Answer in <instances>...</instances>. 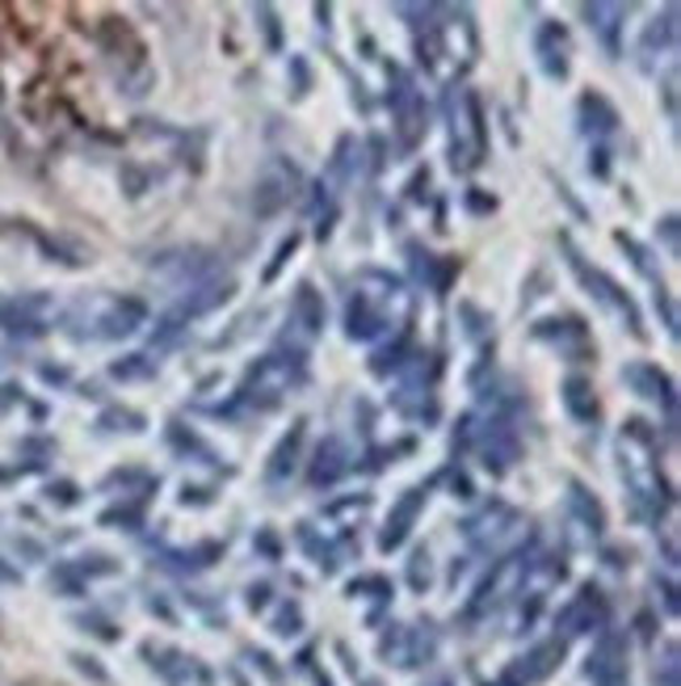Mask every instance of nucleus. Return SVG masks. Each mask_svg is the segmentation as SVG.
Masks as SVG:
<instances>
[{"mask_svg":"<svg viewBox=\"0 0 681 686\" xmlns=\"http://www.w3.org/2000/svg\"><path fill=\"white\" fill-rule=\"evenodd\" d=\"M568 510H573V519L589 531V535H601L606 531V510H601V501L580 480H568Z\"/></svg>","mask_w":681,"mask_h":686,"instance_id":"5701e85b","label":"nucleus"},{"mask_svg":"<svg viewBox=\"0 0 681 686\" xmlns=\"http://www.w3.org/2000/svg\"><path fill=\"white\" fill-rule=\"evenodd\" d=\"M614 241H619V248L627 253V257H631V266H635L639 275H644V278H653V282H660V278H656V253H653V248H648V245H639V241H635V236H627V232H619Z\"/></svg>","mask_w":681,"mask_h":686,"instance_id":"cd10ccee","label":"nucleus"},{"mask_svg":"<svg viewBox=\"0 0 681 686\" xmlns=\"http://www.w3.org/2000/svg\"><path fill=\"white\" fill-rule=\"evenodd\" d=\"M455 497H471V480L467 476H455Z\"/></svg>","mask_w":681,"mask_h":686,"instance_id":"8fccbe9b","label":"nucleus"},{"mask_svg":"<svg viewBox=\"0 0 681 686\" xmlns=\"http://www.w3.org/2000/svg\"><path fill=\"white\" fill-rule=\"evenodd\" d=\"M446 118H450V168L455 173L480 168L489 156V118L480 93L455 84L446 97Z\"/></svg>","mask_w":681,"mask_h":686,"instance_id":"f03ea898","label":"nucleus"},{"mask_svg":"<svg viewBox=\"0 0 681 686\" xmlns=\"http://www.w3.org/2000/svg\"><path fill=\"white\" fill-rule=\"evenodd\" d=\"M387 111H391V127H396V139H400V148L404 152H412L421 139H425V131H430V114H425V97L416 93V84L409 81V72L404 68H387Z\"/></svg>","mask_w":681,"mask_h":686,"instance_id":"20e7f679","label":"nucleus"},{"mask_svg":"<svg viewBox=\"0 0 681 686\" xmlns=\"http://www.w3.org/2000/svg\"><path fill=\"white\" fill-rule=\"evenodd\" d=\"M430 186H434L430 168H416V173L409 177V198L412 202H425V198H430Z\"/></svg>","mask_w":681,"mask_h":686,"instance_id":"58836bf2","label":"nucleus"},{"mask_svg":"<svg viewBox=\"0 0 681 686\" xmlns=\"http://www.w3.org/2000/svg\"><path fill=\"white\" fill-rule=\"evenodd\" d=\"M560 253H564V261H568V270H573V278L585 287V295H594V303H601L610 316H619V325L635 337V341H648V329H644V312H639V303L631 300V291L619 282L614 275H606L601 266H594L580 248H576V241L568 236V232H560Z\"/></svg>","mask_w":681,"mask_h":686,"instance_id":"f257e3e1","label":"nucleus"},{"mask_svg":"<svg viewBox=\"0 0 681 686\" xmlns=\"http://www.w3.org/2000/svg\"><path fill=\"white\" fill-rule=\"evenodd\" d=\"M463 316L471 321V325H467V333H471V337H480V333H484V325H489V316H484L475 303H463Z\"/></svg>","mask_w":681,"mask_h":686,"instance_id":"c03bdc74","label":"nucleus"},{"mask_svg":"<svg viewBox=\"0 0 681 686\" xmlns=\"http://www.w3.org/2000/svg\"><path fill=\"white\" fill-rule=\"evenodd\" d=\"M43 380L47 384H68V371L63 367H43Z\"/></svg>","mask_w":681,"mask_h":686,"instance_id":"09e8293b","label":"nucleus"},{"mask_svg":"<svg viewBox=\"0 0 681 686\" xmlns=\"http://www.w3.org/2000/svg\"><path fill=\"white\" fill-rule=\"evenodd\" d=\"M576 127H580V136H610V131H619V111H614V102L598 93V89H585L580 97H576Z\"/></svg>","mask_w":681,"mask_h":686,"instance_id":"f3484780","label":"nucleus"},{"mask_svg":"<svg viewBox=\"0 0 681 686\" xmlns=\"http://www.w3.org/2000/svg\"><path fill=\"white\" fill-rule=\"evenodd\" d=\"M291 321L303 329V337H320L328 325V303L325 291L316 282H300L295 295H291Z\"/></svg>","mask_w":681,"mask_h":686,"instance_id":"a211bd4d","label":"nucleus"},{"mask_svg":"<svg viewBox=\"0 0 681 686\" xmlns=\"http://www.w3.org/2000/svg\"><path fill=\"white\" fill-rule=\"evenodd\" d=\"M530 341L555 350V354L568 358V362L598 358V341H594V333H589V325L580 316H543V321L530 325Z\"/></svg>","mask_w":681,"mask_h":686,"instance_id":"423d86ee","label":"nucleus"},{"mask_svg":"<svg viewBox=\"0 0 681 686\" xmlns=\"http://www.w3.org/2000/svg\"><path fill=\"white\" fill-rule=\"evenodd\" d=\"M623 485H627L631 493V510H635V519H660L669 505H673V489L665 485V476H660V467L653 460H635L631 451H623Z\"/></svg>","mask_w":681,"mask_h":686,"instance_id":"39448f33","label":"nucleus"},{"mask_svg":"<svg viewBox=\"0 0 681 686\" xmlns=\"http://www.w3.org/2000/svg\"><path fill=\"white\" fill-rule=\"evenodd\" d=\"M463 211H471V216H492V211H496V198L484 194L480 186H471V190L463 194Z\"/></svg>","mask_w":681,"mask_h":686,"instance_id":"f704fd0d","label":"nucleus"},{"mask_svg":"<svg viewBox=\"0 0 681 686\" xmlns=\"http://www.w3.org/2000/svg\"><path fill=\"white\" fill-rule=\"evenodd\" d=\"M253 18H257V30H261V38H266V51L278 56V51H282V22H278V9H273V4H257Z\"/></svg>","mask_w":681,"mask_h":686,"instance_id":"c85d7f7f","label":"nucleus"},{"mask_svg":"<svg viewBox=\"0 0 681 686\" xmlns=\"http://www.w3.org/2000/svg\"><path fill=\"white\" fill-rule=\"evenodd\" d=\"M0 581H17V573H13L9 565H0Z\"/></svg>","mask_w":681,"mask_h":686,"instance_id":"3c124183","label":"nucleus"},{"mask_svg":"<svg viewBox=\"0 0 681 686\" xmlns=\"http://www.w3.org/2000/svg\"><path fill=\"white\" fill-rule=\"evenodd\" d=\"M0 329L22 333V337H38V333H47V325L38 316H26V312H0Z\"/></svg>","mask_w":681,"mask_h":686,"instance_id":"473e14b6","label":"nucleus"},{"mask_svg":"<svg viewBox=\"0 0 681 686\" xmlns=\"http://www.w3.org/2000/svg\"><path fill=\"white\" fill-rule=\"evenodd\" d=\"M303 442H307V417L291 421V430L278 439V446L270 451V464H266V485L270 489H286L291 476L300 472L303 464Z\"/></svg>","mask_w":681,"mask_h":686,"instance_id":"ddd939ff","label":"nucleus"},{"mask_svg":"<svg viewBox=\"0 0 681 686\" xmlns=\"http://www.w3.org/2000/svg\"><path fill=\"white\" fill-rule=\"evenodd\" d=\"M295 253H300V232H291V236H282V241H278V248H273V261L261 270V278H266V282H278L282 266H286Z\"/></svg>","mask_w":681,"mask_h":686,"instance_id":"7c9ffc66","label":"nucleus"},{"mask_svg":"<svg viewBox=\"0 0 681 686\" xmlns=\"http://www.w3.org/2000/svg\"><path fill=\"white\" fill-rule=\"evenodd\" d=\"M278 636H295V631H300V606H291V611H282V615H278Z\"/></svg>","mask_w":681,"mask_h":686,"instance_id":"37998d69","label":"nucleus"},{"mask_svg":"<svg viewBox=\"0 0 681 686\" xmlns=\"http://www.w3.org/2000/svg\"><path fill=\"white\" fill-rule=\"evenodd\" d=\"M623 384H627L639 400H648V405H656V409H665V417H669V434H673V426H678V384H673V375L660 371L656 362H627V367H623Z\"/></svg>","mask_w":681,"mask_h":686,"instance_id":"0eeeda50","label":"nucleus"},{"mask_svg":"<svg viewBox=\"0 0 681 686\" xmlns=\"http://www.w3.org/2000/svg\"><path fill=\"white\" fill-rule=\"evenodd\" d=\"M560 405L568 412V421L580 426V430H598L601 421V400H598V387L589 375H568L560 384Z\"/></svg>","mask_w":681,"mask_h":686,"instance_id":"4468645a","label":"nucleus"},{"mask_svg":"<svg viewBox=\"0 0 681 686\" xmlns=\"http://www.w3.org/2000/svg\"><path fill=\"white\" fill-rule=\"evenodd\" d=\"M409 577H412V585H416V590H425V585H430V551H412Z\"/></svg>","mask_w":681,"mask_h":686,"instance_id":"4c0bfd02","label":"nucleus"},{"mask_svg":"<svg viewBox=\"0 0 681 686\" xmlns=\"http://www.w3.org/2000/svg\"><path fill=\"white\" fill-rule=\"evenodd\" d=\"M653 303H656V316L665 321V333H669V337H678V303H673V295H669V287H665V282H656L653 287Z\"/></svg>","mask_w":681,"mask_h":686,"instance_id":"2f4dec72","label":"nucleus"},{"mask_svg":"<svg viewBox=\"0 0 681 686\" xmlns=\"http://www.w3.org/2000/svg\"><path fill=\"white\" fill-rule=\"evenodd\" d=\"M303 186V173L295 161H286V156H270L266 165L257 168V177H253V190H248V211L257 216V220H273L278 211H286L291 207V198L300 194Z\"/></svg>","mask_w":681,"mask_h":686,"instance_id":"7ed1b4c3","label":"nucleus"},{"mask_svg":"<svg viewBox=\"0 0 681 686\" xmlns=\"http://www.w3.org/2000/svg\"><path fill=\"white\" fill-rule=\"evenodd\" d=\"M77 661V665H81L84 674H93V678H97V683H106V670H97V665H93V658H72Z\"/></svg>","mask_w":681,"mask_h":686,"instance_id":"de8ad7c7","label":"nucleus"},{"mask_svg":"<svg viewBox=\"0 0 681 686\" xmlns=\"http://www.w3.org/2000/svg\"><path fill=\"white\" fill-rule=\"evenodd\" d=\"M148 321V303L131 300V295H106V300L93 307V329L89 337H106V341H118V337H131Z\"/></svg>","mask_w":681,"mask_h":686,"instance_id":"1a4fd4ad","label":"nucleus"},{"mask_svg":"<svg viewBox=\"0 0 681 686\" xmlns=\"http://www.w3.org/2000/svg\"><path fill=\"white\" fill-rule=\"evenodd\" d=\"M266 603H270V585H253V590H248V606L257 611V606H266Z\"/></svg>","mask_w":681,"mask_h":686,"instance_id":"49530a36","label":"nucleus"},{"mask_svg":"<svg viewBox=\"0 0 681 686\" xmlns=\"http://www.w3.org/2000/svg\"><path fill=\"white\" fill-rule=\"evenodd\" d=\"M177 501H181V505H186V510H202V505H211V501H215V493H211V489H207V485H181V497H177Z\"/></svg>","mask_w":681,"mask_h":686,"instance_id":"c9c22d12","label":"nucleus"},{"mask_svg":"<svg viewBox=\"0 0 681 686\" xmlns=\"http://www.w3.org/2000/svg\"><path fill=\"white\" fill-rule=\"evenodd\" d=\"M291 68H295V102H300V97L312 93V68H307V59L303 56L291 59Z\"/></svg>","mask_w":681,"mask_h":686,"instance_id":"ea45409f","label":"nucleus"},{"mask_svg":"<svg viewBox=\"0 0 681 686\" xmlns=\"http://www.w3.org/2000/svg\"><path fill=\"white\" fill-rule=\"evenodd\" d=\"M678 47V4H665V13H656L644 26L639 38V56H656V51H673Z\"/></svg>","mask_w":681,"mask_h":686,"instance_id":"4be33fe9","label":"nucleus"},{"mask_svg":"<svg viewBox=\"0 0 681 686\" xmlns=\"http://www.w3.org/2000/svg\"><path fill=\"white\" fill-rule=\"evenodd\" d=\"M47 501L59 505V510H72V505L81 501V489H77L72 480H55V485H47Z\"/></svg>","mask_w":681,"mask_h":686,"instance_id":"72a5a7b5","label":"nucleus"},{"mask_svg":"<svg viewBox=\"0 0 681 686\" xmlns=\"http://www.w3.org/2000/svg\"><path fill=\"white\" fill-rule=\"evenodd\" d=\"M660 241H665V248H669V257H678V216H665V223H660Z\"/></svg>","mask_w":681,"mask_h":686,"instance_id":"79ce46f5","label":"nucleus"},{"mask_svg":"<svg viewBox=\"0 0 681 686\" xmlns=\"http://www.w3.org/2000/svg\"><path fill=\"white\" fill-rule=\"evenodd\" d=\"M102 493H118L122 489V497H143L156 493L161 489V476H152L148 467H114L109 476H102V485H97Z\"/></svg>","mask_w":681,"mask_h":686,"instance_id":"412c9836","label":"nucleus"},{"mask_svg":"<svg viewBox=\"0 0 681 686\" xmlns=\"http://www.w3.org/2000/svg\"><path fill=\"white\" fill-rule=\"evenodd\" d=\"M109 375L131 384V380H156V358L148 354H122L118 362H109Z\"/></svg>","mask_w":681,"mask_h":686,"instance_id":"a878e982","label":"nucleus"},{"mask_svg":"<svg viewBox=\"0 0 681 686\" xmlns=\"http://www.w3.org/2000/svg\"><path fill=\"white\" fill-rule=\"evenodd\" d=\"M350 472H354L350 446L337 439V434H328V439L316 446V455L307 460V485H312V489H332V485H341Z\"/></svg>","mask_w":681,"mask_h":686,"instance_id":"f8f14e48","label":"nucleus"},{"mask_svg":"<svg viewBox=\"0 0 681 686\" xmlns=\"http://www.w3.org/2000/svg\"><path fill=\"white\" fill-rule=\"evenodd\" d=\"M437 480H442V476H434L430 485H412V489H404V497L391 505V514H387V522H383V531H379V548L383 551L400 548V544L409 539L412 522L421 519V510H425V501H430Z\"/></svg>","mask_w":681,"mask_h":686,"instance_id":"9b49d317","label":"nucleus"},{"mask_svg":"<svg viewBox=\"0 0 681 686\" xmlns=\"http://www.w3.org/2000/svg\"><path fill=\"white\" fill-rule=\"evenodd\" d=\"M387 312H383L371 291H354L350 303H345V337L350 341H375L383 329H387Z\"/></svg>","mask_w":681,"mask_h":686,"instance_id":"dca6fc26","label":"nucleus"},{"mask_svg":"<svg viewBox=\"0 0 681 686\" xmlns=\"http://www.w3.org/2000/svg\"><path fill=\"white\" fill-rule=\"evenodd\" d=\"M102 526H114V531H139L143 526V501H122V505H109L102 510Z\"/></svg>","mask_w":681,"mask_h":686,"instance_id":"bb28decb","label":"nucleus"},{"mask_svg":"<svg viewBox=\"0 0 681 686\" xmlns=\"http://www.w3.org/2000/svg\"><path fill=\"white\" fill-rule=\"evenodd\" d=\"M102 426L114 430V434H122V430H127V434H143V430H148V417L136 409H118V405H114V409L102 412Z\"/></svg>","mask_w":681,"mask_h":686,"instance_id":"c756f323","label":"nucleus"},{"mask_svg":"<svg viewBox=\"0 0 681 686\" xmlns=\"http://www.w3.org/2000/svg\"><path fill=\"white\" fill-rule=\"evenodd\" d=\"M580 18H585L589 30L601 38L606 56L610 59L623 56V43H619V34H623V18H627V9H623V4H580Z\"/></svg>","mask_w":681,"mask_h":686,"instance_id":"6ab92c4d","label":"nucleus"},{"mask_svg":"<svg viewBox=\"0 0 681 686\" xmlns=\"http://www.w3.org/2000/svg\"><path fill=\"white\" fill-rule=\"evenodd\" d=\"M518 460H521L518 430H514V421H509L505 412H496L489 426L480 430V464H484V472H492V476L501 480V476L514 472Z\"/></svg>","mask_w":681,"mask_h":686,"instance_id":"6e6552de","label":"nucleus"},{"mask_svg":"<svg viewBox=\"0 0 681 686\" xmlns=\"http://www.w3.org/2000/svg\"><path fill=\"white\" fill-rule=\"evenodd\" d=\"M354 165H362V148H357L354 136H341L337 139V148H332V161H328V173L345 186L350 182V173H354Z\"/></svg>","mask_w":681,"mask_h":686,"instance_id":"393cba45","label":"nucleus"},{"mask_svg":"<svg viewBox=\"0 0 681 686\" xmlns=\"http://www.w3.org/2000/svg\"><path fill=\"white\" fill-rule=\"evenodd\" d=\"M412 354H416V350H412V337H409V333H400V337H396L391 346H383V350H375V358H371V375H379V380H387V375L404 371Z\"/></svg>","mask_w":681,"mask_h":686,"instance_id":"b1692460","label":"nucleus"},{"mask_svg":"<svg viewBox=\"0 0 681 686\" xmlns=\"http://www.w3.org/2000/svg\"><path fill=\"white\" fill-rule=\"evenodd\" d=\"M164 442H168V451L181 455V460H193V464H219L215 446L202 439L193 426H186V421H168V426H164Z\"/></svg>","mask_w":681,"mask_h":686,"instance_id":"aec40b11","label":"nucleus"},{"mask_svg":"<svg viewBox=\"0 0 681 686\" xmlns=\"http://www.w3.org/2000/svg\"><path fill=\"white\" fill-rule=\"evenodd\" d=\"M253 548L261 551V556H270V560H278V556H282V539H278V531H273V526H261V531H257V539H253Z\"/></svg>","mask_w":681,"mask_h":686,"instance_id":"e433bc0d","label":"nucleus"},{"mask_svg":"<svg viewBox=\"0 0 681 686\" xmlns=\"http://www.w3.org/2000/svg\"><path fill=\"white\" fill-rule=\"evenodd\" d=\"M665 102H669V118H678V72H669L665 81Z\"/></svg>","mask_w":681,"mask_h":686,"instance_id":"a18cd8bd","label":"nucleus"},{"mask_svg":"<svg viewBox=\"0 0 681 686\" xmlns=\"http://www.w3.org/2000/svg\"><path fill=\"white\" fill-rule=\"evenodd\" d=\"M589 173H594L598 182L610 177V152H606V148H594V152H589Z\"/></svg>","mask_w":681,"mask_h":686,"instance_id":"a19ab883","label":"nucleus"},{"mask_svg":"<svg viewBox=\"0 0 681 686\" xmlns=\"http://www.w3.org/2000/svg\"><path fill=\"white\" fill-rule=\"evenodd\" d=\"M404 253H409V266H412V275H416V282H425L437 300H446L450 282L459 275V257H437V253H430V248L416 245V241L404 245Z\"/></svg>","mask_w":681,"mask_h":686,"instance_id":"2eb2a0df","label":"nucleus"},{"mask_svg":"<svg viewBox=\"0 0 681 686\" xmlns=\"http://www.w3.org/2000/svg\"><path fill=\"white\" fill-rule=\"evenodd\" d=\"M573 38L560 22H539L535 26V59H539V72L547 81L564 84L573 77Z\"/></svg>","mask_w":681,"mask_h":686,"instance_id":"9d476101","label":"nucleus"}]
</instances>
